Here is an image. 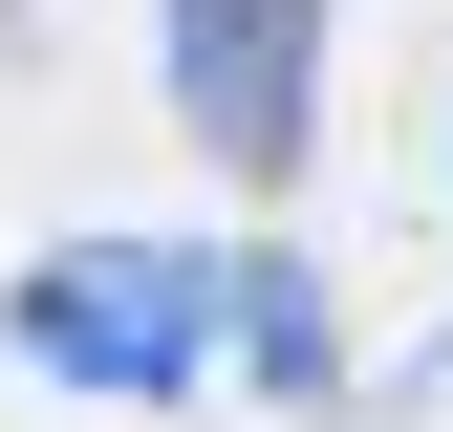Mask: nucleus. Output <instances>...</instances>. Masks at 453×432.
Masks as SVG:
<instances>
[{
    "instance_id": "obj_2",
    "label": "nucleus",
    "mask_w": 453,
    "mask_h": 432,
    "mask_svg": "<svg viewBox=\"0 0 453 432\" xmlns=\"http://www.w3.org/2000/svg\"><path fill=\"white\" fill-rule=\"evenodd\" d=\"M151 22H173V130L280 195L324 130V0H151Z\"/></svg>"
},
{
    "instance_id": "obj_3",
    "label": "nucleus",
    "mask_w": 453,
    "mask_h": 432,
    "mask_svg": "<svg viewBox=\"0 0 453 432\" xmlns=\"http://www.w3.org/2000/svg\"><path fill=\"white\" fill-rule=\"evenodd\" d=\"M238 346H259V390H280V411L346 367V346H324V282H303V259H238Z\"/></svg>"
},
{
    "instance_id": "obj_1",
    "label": "nucleus",
    "mask_w": 453,
    "mask_h": 432,
    "mask_svg": "<svg viewBox=\"0 0 453 432\" xmlns=\"http://www.w3.org/2000/svg\"><path fill=\"white\" fill-rule=\"evenodd\" d=\"M238 324V259H195V238H65V259H22V303H0V346L43 367V390H195V346Z\"/></svg>"
}]
</instances>
